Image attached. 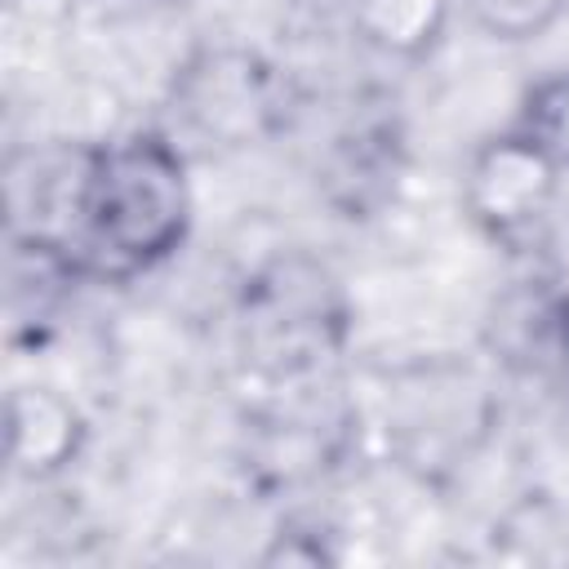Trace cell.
Segmentation results:
<instances>
[{
  "label": "cell",
  "mask_w": 569,
  "mask_h": 569,
  "mask_svg": "<svg viewBox=\"0 0 569 569\" xmlns=\"http://www.w3.org/2000/svg\"><path fill=\"white\" fill-rule=\"evenodd\" d=\"M191 227L187 160L164 133H129L84 156L71 253L98 276H138L164 262Z\"/></svg>",
  "instance_id": "cell-1"
},
{
  "label": "cell",
  "mask_w": 569,
  "mask_h": 569,
  "mask_svg": "<svg viewBox=\"0 0 569 569\" xmlns=\"http://www.w3.org/2000/svg\"><path fill=\"white\" fill-rule=\"evenodd\" d=\"M560 191V169L516 129L485 138L462 169V204L476 227L511 240L542 222Z\"/></svg>",
  "instance_id": "cell-2"
},
{
  "label": "cell",
  "mask_w": 569,
  "mask_h": 569,
  "mask_svg": "<svg viewBox=\"0 0 569 569\" xmlns=\"http://www.w3.org/2000/svg\"><path fill=\"white\" fill-rule=\"evenodd\" d=\"M84 449L80 409L53 387H13L4 400V462L27 480L67 471Z\"/></svg>",
  "instance_id": "cell-3"
},
{
  "label": "cell",
  "mask_w": 569,
  "mask_h": 569,
  "mask_svg": "<svg viewBox=\"0 0 569 569\" xmlns=\"http://www.w3.org/2000/svg\"><path fill=\"white\" fill-rule=\"evenodd\" d=\"M453 0H351V22L365 44L391 58H422L445 36Z\"/></svg>",
  "instance_id": "cell-4"
},
{
  "label": "cell",
  "mask_w": 569,
  "mask_h": 569,
  "mask_svg": "<svg viewBox=\"0 0 569 569\" xmlns=\"http://www.w3.org/2000/svg\"><path fill=\"white\" fill-rule=\"evenodd\" d=\"M516 133H525L560 173L569 169V67L533 80L516 111Z\"/></svg>",
  "instance_id": "cell-5"
},
{
  "label": "cell",
  "mask_w": 569,
  "mask_h": 569,
  "mask_svg": "<svg viewBox=\"0 0 569 569\" xmlns=\"http://www.w3.org/2000/svg\"><path fill=\"white\" fill-rule=\"evenodd\" d=\"M462 4H467V18L489 40H502V44H525L547 36L569 9V0H462Z\"/></svg>",
  "instance_id": "cell-6"
}]
</instances>
